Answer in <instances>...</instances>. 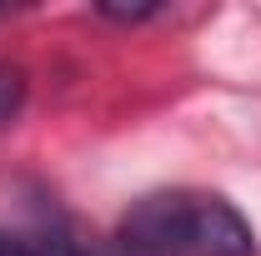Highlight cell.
I'll use <instances>...</instances> for the list:
<instances>
[{"label": "cell", "instance_id": "6da1fadb", "mask_svg": "<svg viewBox=\"0 0 261 256\" xmlns=\"http://www.w3.org/2000/svg\"><path fill=\"white\" fill-rule=\"evenodd\" d=\"M116 256H256V231L226 196L176 186L130 201Z\"/></svg>", "mask_w": 261, "mask_h": 256}, {"label": "cell", "instance_id": "7a4b0ae2", "mask_svg": "<svg viewBox=\"0 0 261 256\" xmlns=\"http://www.w3.org/2000/svg\"><path fill=\"white\" fill-rule=\"evenodd\" d=\"M20 106H25V70L0 61V131L20 116Z\"/></svg>", "mask_w": 261, "mask_h": 256}, {"label": "cell", "instance_id": "3957f363", "mask_svg": "<svg viewBox=\"0 0 261 256\" xmlns=\"http://www.w3.org/2000/svg\"><path fill=\"white\" fill-rule=\"evenodd\" d=\"M0 256H50V251H45V241H25V236L0 231Z\"/></svg>", "mask_w": 261, "mask_h": 256}, {"label": "cell", "instance_id": "277c9868", "mask_svg": "<svg viewBox=\"0 0 261 256\" xmlns=\"http://www.w3.org/2000/svg\"><path fill=\"white\" fill-rule=\"evenodd\" d=\"M100 15H111V20H151L161 10L156 5H100Z\"/></svg>", "mask_w": 261, "mask_h": 256}]
</instances>
